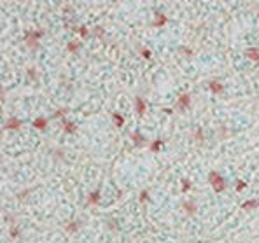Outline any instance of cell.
I'll use <instances>...</instances> for the list:
<instances>
[{
  "instance_id": "cell-4",
  "label": "cell",
  "mask_w": 259,
  "mask_h": 243,
  "mask_svg": "<svg viewBox=\"0 0 259 243\" xmlns=\"http://www.w3.org/2000/svg\"><path fill=\"white\" fill-rule=\"evenodd\" d=\"M168 23V16L166 14H163V12H156V16H154V23H152V26H165Z\"/></svg>"
},
{
  "instance_id": "cell-14",
  "label": "cell",
  "mask_w": 259,
  "mask_h": 243,
  "mask_svg": "<svg viewBox=\"0 0 259 243\" xmlns=\"http://www.w3.org/2000/svg\"><path fill=\"white\" fill-rule=\"evenodd\" d=\"M98 201H100V191H93L88 198V205H98Z\"/></svg>"
},
{
  "instance_id": "cell-17",
  "label": "cell",
  "mask_w": 259,
  "mask_h": 243,
  "mask_svg": "<svg viewBox=\"0 0 259 243\" xmlns=\"http://www.w3.org/2000/svg\"><path fill=\"white\" fill-rule=\"evenodd\" d=\"M161 147H163V140H154V142H151L149 149H151V152H158Z\"/></svg>"
},
{
  "instance_id": "cell-26",
  "label": "cell",
  "mask_w": 259,
  "mask_h": 243,
  "mask_svg": "<svg viewBox=\"0 0 259 243\" xmlns=\"http://www.w3.org/2000/svg\"><path fill=\"white\" fill-rule=\"evenodd\" d=\"M180 53L186 54V56H191V54H193V51H191L189 47H180Z\"/></svg>"
},
{
  "instance_id": "cell-24",
  "label": "cell",
  "mask_w": 259,
  "mask_h": 243,
  "mask_svg": "<svg viewBox=\"0 0 259 243\" xmlns=\"http://www.w3.org/2000/svg\"><path fill=\"white\" fill-rule=\"evenodd\" d=\"M77 32H79V35H81V37H88V35H89V32H88V28H86V26H81L79 30H77Z\"/></svg>"
},
{
  "instance_id": "cell-30",
  "label": "cell",
  "mask_w": 259,
  "mask_h": 243,
  "mask_svg": "<svg viewBox=\"0 0 259 243\" xmlns=\"http://www.w3.org/2000/svg\"><path fill=\"white\" fill-rule=\"evenodd\" d=\"M219 135L224 136V135H226V130H224V128H221V130H219Z\"/></svg>"
},
{
  "instance_id": "cell-2",
  "label": "cell",
  "mask_w": 259,
  "mask_h": 243,
  "mask_svg": "<svg viewBox=\"0 0 259 243\" xmlns=\"http://www.w3.org/2000/svg\"><path fill=\"white\" fill-rule=\"evenodd\" d=\"M44 37V30H28L25 33V40H27L28 47L37 49L39 47V38Z\"/></svg>"
},
{
  "instance_id": "cell-16",
  "label": "cell",
  "mask_w": 259,
  "mask_h": 243,
  "mask_svg": "<svg viewBox=\"0 0 259 243\" xmlns=\"http://www.w3.org/2000/svg\"><path fill=\"white\" fill-rule=\"evenodd\" d=\"M112 119H114V123H116V126H117V128H121V126L124 124V117L121 115V114L112 112Z\"/></svg>"
},
{
  "instance_id": "cell-11",
  "label": "cell",
  "mask_w": 259,
  "mask_h": 243,
  "mask_svg": "<svg viewBox=\"0 0 259 243\" xmlns=\"http://www.w3.org/2000/svg\"><path fill=\"white\" fill-rule=\"evenodd\" d=\"M63 130H65V133L72 135V133L77 131V126L74 124V123H70V121H63Z\"/></svg>"
},
{
  "instance_id": "cell-27",
  "label": "cell",
  "mask_w": 259,
  "mask_h": 243,
  "mask_svg": "<svg viewBox=\"0 0 259 243\" xmlns=\"http://www.w3.org/2000/svg\"><path fill=\"white\" fill-rule=\"evenodd\" d=\"M149 200V192L147 191H142L140 192V201H147Z\"/></svg>"
},
{
  "instance_id": "cell-21",
  "label": "cell",
  "mask_w": 259,
  "mask_h": 243,
  "mask_svg": "<svg viewBox=\"0 0 259 243\" xmlns=\"http://www.w3.org/2000/svg\"><path fill=\"white\" fill-rule=\"evenodd\" d=\"M235 189H236V192H242L243 189H247V184H245V182H242V180H238L236 185H235Z\"/></svg>"
},
{
  "instance_id": "cell-10",
  "label": "cell",
  "mask_w": 259,
  "mask_h": 243,
  "mask_svg": "<svg viewBox=\"0 0 259 243\" xmlns=\"http://www.w3.org/2000/svg\"><path fill=\"white\" fill-rule=\"evenodd\" d=\"M259 206V200H249L245 203H242V208L243 210H254V208H257Z\"/></svg>"
},
{
  "instance_id": "cell-29",
  "label": "cell",
  "mask_w": 259,
  "mask_h": 243,
  "mask_svg": "<svg viewBox=\"0 0 259 243\" xmlns=\"http://www.w3.org/2000/svg\"><path fill=\"white\" fill-rule=\"evenodd\" d=\"M63 115H65L63 110H58V112H54V117H61V119H63Z\"/></svg>"
},
{
  "instance_id": "cell-3",
  "label": "cell",
  "mask_w": 259,
  "mask_h": 243,
  "mask_svg": "<svg viewBox=\"0 0 259 243\" xmlns=\"http://www.w3.org/2000/svg\"><path fill=\"white\" fill-rule=\"evenodd\" d=\"M191 107V96H189L187 93L182 95V96H179V102H177V110H186V108Z\"/></svg>"
},
{
  "instance_id": "cell-22",
  "label": "cell",
  "mask_w": 259,
  "mask_h": 243,
  "mask_svg": "<svg viewBox=\"0 0 259 243\" xmlns=\"http://www.w3.org/2000/svg\"><path fill=\"white\" fill-rule=\"evenodd\" d=\"M189 189H191V182H189V180H182V185H180V191H182V192H187Z\"/></svg>"
},
{
  "instance_id": "cell-18",
  "label": "cell",
  "mask_w": 259,
  "mask_h": 243,
  "mask_svg": "<svg viewBox=\"0 0 259 243\" xmlns=\"http://www.w3.org/2000/svg\"><path fill=\"white\" fill-rule=\"evenodd\" d=\"M27 77L30 79V81H33V82L37 81L39 75H37V72H35V68H28V70H27Z\"/></svg>"
},
{
  "instance_id": "cell-5",
  "label": "cell",
  "mask_w": 259,
  "mask_h": 243,
  "mask_svg": "<svg viewBox=\"0 0 259 243\" xmlns=\"http://www.w3.org/2000/svg\"><path fill=\"white\" fill-rule=\"evenodd\" d=\"M19 126H21V121L18 117H9L4 124V130H18Z\"/></svg>"
},
{
  "instance_id": "cell-6",
  "label": "cell",
  "mask_w": 259,
  "mask_h": 243,
  "mask_svg": "<svg viewBox=\"0 0 259 243\" xmlns=\"http://www.w3.org/2000/svg\"><path fill=\"white\" fill-rule=\"evenodd\" d=\"M182 208H184V212H186L187 215H194V213H196V203H194L193 200L184 201V203H182Z\"/></svg>"
},
{
  "instance_id": "cell-8",
  "label": "cell",
  "mask_w": 259,
  "mask_h": 243,
  "mask_svg": "<svg viewBox=\"0 0 259 243\" xmlns=\"http://www.w3.org/2000/svg\"><path fill=\"white\" fill-rule=\"evenodd\" d=\"M131 140H133V144H135L137 147H144L147 144V140L138 133V131H133V133H131Z\"/></svg>"
},
{
  "instance_id": "cell-13",
  "label": "cell",
  "mask_w": 259,
  "mask_h": 243,
  "mask_svg": "<svg viewBox=\"0 0 259 243\" xmlns=\"http://www.w3.org/2000/svg\"><path fill=\"white\" fill-rule=\"evenodd\" d=\"M33 126L37 128V130H46V126H47V119L46 117H37L33 121Z\"/></svg>"
},
{
  "instance_id": "cell-23",
  "label": "cell",
  "mask_w": 259,
  "mask_h": 243,
  "mask_svg": "<svg viewBox=\"0 0 259 243\" xmlns=\"http://www.w3.org/2000/svg\"><path fill=\"white\" fill-rule=\"evenodd\" d=\"M9 234H11V238H18V236H19V229H18L16 226H11V229H9Z\"/></svg>"
},
{
  "instance_id": "cell-25",
  "label": "cell",
  "mask_w": 259,
  "mask_h": 243,
  "mask_svg": "<svg viewBox=\"0 0 259 243\" xmlns=\"http://www.w3.org/2000/svg\"><path fill=\"white\" fill-rule=\"evenodd\" d=\"M93 35H95V37H103V28H100V26H97L95 28V32H93Z\"/></svg>"
},
{
  "instance_id": "cell-9",
  "label": "cell",
  "mask_w": 259,
  "mask_h": 243,
  "mask_svg": "<svg viewBox=\"0 0 259 243\" xmlns=\"http://www.w3.org/2000/svg\"><path fill=\"white\" fill-rule=\"evenodd\" d=\"M135 110H137V114H138L140 117L144 115V114H146V102H144L140 96H137V98H135Z\"/></svg>"
},
{
  "instance_id": "cell-12",
  "label": "cell",
  "mask_w": 259,
  "mask_h": 243,
  "mask_svg": "<svg viewBox=\"0 0 259 243\" xmlns=\"http://www.w3.org/2000/svg\"><path fill=\"white\" fill-rule=\"evenodd\" d=\"M245 54H247L249 58L252 59V61H259V49H256V47H249L247 51H245Z\"/></svg>"
},
{
  "instance_id": "cell-1",
  "label": "cell",
  "mask_w": 259,
  "mask_h": 243,
  "mask_svg": "<svg viewBox=\"0 0 259 243\" xmlns=\"http://www.w3.org/2000/svg\"><path fill=\"white\" fill-rule=\"evenodd\" d=\"M208 182H210V185L214 187V192H217V194H221L222 191H226V187H228L226 180H224L217 172L208 173Z\"/></svg>"
},
{
  "instance_id": "cell-7",
  "label": "cell",
  "mask_w": 259,
  "mask_h": 243,
  "mask_svg": "<svg viewBox=\"0 0 259 243\" xmlns=\"http://www.w3.org/2000/svg\"><path fill=\"white\" fill-rule=\"evenodd\" d=\"M208 89H210L214 95H222V93H224V86H222L221 82H217V81L208 82Z\"/></svg>"
},
{
  "instance_id": "cell-20",
  "label": "cell",
  "mask_w": 259,
  "mask_h": 243,
  "mask_svg": "<svg viewBox=\"0 0 259 243\" xmlns=\"http://www.w3.org/2000/svg\"><path fill=\"white\" fill-rule=\"evenodd\" d=\"M79 229V222H70L68 226H67V231L68 233H76Z\"/></svg>"
},
{
  "instance_id": "cell-31",
  "label": "cell",
  "mask_w": 259,
  "mask_h": 243,
  "mask_svg": "<svg viewBox=\"0 0 259 243\" xmlns=\"http://www.w3.org/2000/svg\"><path fill=\"white\" fill-rule=\"evenodd\" d=\"M200 243H205V241H200Z\"/></svg>"
},
{
  "instance_id": "cell-15",
  "label": "cell",
  "mask_w": 259,
  "mask_h": 243,
  "mask_svg": "<svg viewBox=\"0 0 259 243\" xmlns=\"http://www.w3.org/2000/svg\"><path fill=\"white\" fill-rule=\"evenodd\" d=\"M79 49H81V44L79 42H68L67 44V51H68V53H79Z\"/></svg>"
},
{
  "instance_id": "cell-19",
  "label": "cell",
  "mask_w": 259,
  "mask_h": 243,
  "mask_svg": "<svg viewBox=\"0 0 259 243\" xmlns=\"http://www.w3.org/2000/svg\"><path fill=\"white\" fill-rule=\"evenodd\" d=\"M194 138H196V142H203V130L201 128L194 130Z\"/></svg>"
},
{
  "instance_id": "cell-28",
  "label": "cell",
  "mask_w": 259,
  "mask_h": 243,
  "mask_svg": "<svg viewBox=\"0 0 259 243\" xmlns=\"http://www.w3.org/2000/svg\"><path fill=\"white\" fill-rule=\"evenodd\" d=\"M142 56H144V58H151V51H149V49H142Z\"/></svg>"
}]
</instances>
